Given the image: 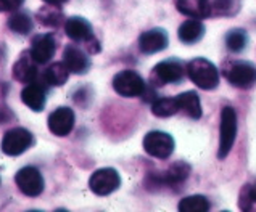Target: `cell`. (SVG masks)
<instances>
[{
    "label": "cell",
    "instance_id": "cell-1",
    "mask_svg": "<svg viewBox=\"0 0 256 212\" xmlns=\"http://www.w3.org/2000/svg\"><path fill=\"white\" fill-rule=\"evenodd\" d=\"M186 71L188 79L203 90H213L219 84V71L206 58H194L188 61Z\"/></svg>",
    "mask_w": 256,
    "mask_h": 212
},
{
    "label": "cell",
    "instance_id": "cell-2",
    "mask_svg": "<svg viewBox=\"0 0 256 212\" xmlns=\"http://www.w3.org/2000/svg\"><path fill=\"white\" fill-rule=\"evenodd\" d=\"M226 79L234 87L250 89L256 84V66L248 61H228L222 66Z\"/></svg>",
    "mask_w": 256,
    "mask_h": 212
},
{
    "label": "cell",
    "instance_id": "cell-3",
    "mask_svg": "<svg viewBox=\"0 0 256 212\" xmlns=\"http://www.w3.org/2000/svg\"><path fill=\"white\" fill-rule=\"evenodd\" d=\"M237 135V114L236 109L230 106H224L221 111V137H219V150L218 158L226 159L230 153Z\"/></svg>",
    "mask_w": 256,
    "mask_h": 212
},
{
    "label": "cell",
    "instance_id": "cell-4",
    "mask_svg": "<svg viewBox=\"0 0 256 212\" xmlns=\"http://www.w3.org/2000/svg\"><path fill=\"white\" fill-rule=\"evenodd\" d=\"M113 89L121 97L134 98L145 93V82L138 72L124 69L113 77Z\"/></svg>",
    "mask_w": 256,
    "mask_h": 212
},
{
    "label": "cell",
    "instance_id": "cell-5",
    "mask_svg": "<svg viewBox=\"0 0 256 212\" xmlns=\"http://www.w3.org/2000/svg\"><path fill=\"white\" fill-rule=\"evenodd\" d=\"M34 145V135L24 127H14L5 132L2 138V151L6 156H20Z\"/></svg>",
    "mask_w": 256,
    "mask_h": 212
},
{
    "label": "cell",
    "instance_id": "cell-6",
    "mask_svg": "<svg viewBox=\"0 0 256 212\" xmlns=\"http://www.w3.org/2000/svg\"><path fill=\"white\" fill-rule=\"evenodd\" d=\"M144 150L152 158L168 159L174 151V138L162 130H152L144 138Z\"/></svg>",
    "mask_w": 256,
    "mask_h": 212
},
{
    "label": "cell",
    "instance_id": "cell-7",
    "mask_svg": "<svg viewBox=\"0 0 256 212\" xmlns=\"http://www.w3.org/2000/svg\"><path fill=\"white\" fill-rule=\"evenodd\" d=\"M121 177L118 171L112 169V167H104V169L95 171L89 179V188L95 195L106 196L120 188Z\"/></svg>",
    "mask_w": 256,
    "mask_h": 212
},
{
    "label": "cell",
    "instance_id": "cell-8",
    "mask_svg": "<svg viewBox=\"0 0 256 212\" xmlns=\"http://www.w3.org/2000/svg\"><path fill=\"white\" fill-rule=\"evenodd\" d=\"M14 182H16L20 192L29 196V198L39 196L44 192V187H46L42 174L32 166H26L23 169H20L14 175Z\"/></svg>",
    "mask_w": 256,
    "mask_h": 212
},
{
    "label": "cell",
    "instance_id": "cell-9",
    "mask_svg": "<svg viewBox=\"0 0 256 212\" xmlns=\"http://www.w3.org/2000/svg\"><path fill=\"white\" fill-rule=\"evenodd\" d=\"M184 77V64L179 60H164L153 68L152 80L158 85L178 84Z\"/></svg>",
    "mask_w": 256,
    "mask_h": 212
},
{
    "label": "cell",
    "instance_id": "cell-10",
    "mask_svg": "<svg viewBox=\"0 0 256 212\" xmlns=\"http://www.w3.org/2000/svg\"><path fill=\"white\" fill-rule=\"evenodd\" d=\"M76 116L74 111L68 106L56 108L55 111L48 116V130L56 137H66L71 134L72 127H74Z\"/></svg>",
    "mask_w": 256,
    "mask_h": 212
},
{
    "label": "cell",
    "instance_id": "cell-11",
    "mask_svg": "<svg viewBox=\"0 0 256 212\" xmlns=\"http://www.w3.org/2000/svg\"><path fill=\"white\" fill-rule=\"evenodd\" d=\"M47 84L44 79L39 80V77L34 82H29L23 90H21V100L26 106H29L36 113H40L46 108L47 101Z\"/></svg>",
    "mask_w": 256,
    "mask_h": 212
},
{
    "label": "cell",
    "instance_id": "cell-12",
    "mask_svg": "<svg viewBox=\"0 0 256 212\" xmlns=\"http://www.w3.org/2000/svg\"><path fill=\"white\" fill-rule=\"evenodd\" d=\"M168 42H170V37H168V32L164 29L155 27L140 34V37H138V48H140L142 53L152 55L164 50L168 47Z\"/></svg>",
    "mask_w": 256,
    "mask_h": 212
},
{
    "label": "cell",
    "instance_id": "cell-13",
    "mask_svg": "<svg viewBox=\"0 0 256 212\" xmlns=\"http://www.w3.org/2000/svg\"><path fill=\"white\" fill-rule=\"evenodd\" d=\"M38 61L34 60L31 52H23L13 64V77L21 84H29L34 82L39 77V69H38Z\"/></svg>",
    "mask_w": 256,
    "mask_h": 212
},
{
    "label": "cell",
    "instance_id": "cell-14",
    "mask_svg": "<svg viewBox=\"0 0 256 212\" xmlns=\"http://www.w3.org/2000/svg\"><path fill=\"white\" fill-rule=\"evenodd\" d=\"M56 42L52 34H38L31 42V55L39 64H46L54 58Z\"/></svg>",
    "mask_w": 256,
    "mask_h": 212
},
{
    "label": "cell",
    "instance_id": "cell-15",
    "mask_svg": "<svg viewBox=\"0 0 256 212\" xmlns=\"http://www.w3.org/2000/svg\"><path fill=\"white\" fill-rule=\"evenodd\" d=\"M64 32L74 42H89L94 39V31L90 23L82 16H71L64 23Z\"/></svg>",
    "mask_w": 256,
    "mask_h": 212
},
{
    "label": "cell",
    "instance_id": "cell-16",
    "mask_svg": "<svg viewBox=\"0 0 256 212\" xmlns=\"http://www.w3.org/2000/svg\"><path fill=\"white\" fill-rule=\"evenodd\" d=\"M63 63L66 64L70 72L86 74L90 68V60L81 48L76 45H68L63 52Z\"/></svg>",
    "mask_w": 256,
    "mask_h": 212
},
{
    "label": "cell",
    "instance_id": "cell-17",
    "mask_svg": "<svg viewBox=\"0 0 256 212\" xmlns=\"http://www.w3.org/2000/svg\"><path fill=\"white\" fill-rule=\"evenodd\" d=\"M174 5L179 13L188 18L203 19L211 16L210 0H174Z\"/></svg>",
    "mask_w": 256,
    "mask_h": 212
},
{
    "label": "cell",
    "instance_id": "cell-18",
    "mask_svg": "<svg viewBox=\"0 0 256 212\" xmlns=\"http://www.w3.org/2000/svg\"><path fill=\"white\" fill-rule=\"evenodd\" d=\"M190 174V166L186 164L184 161L172 164L170 169L164 171L163 174L153 175V182L156 185H176L179 182H184Z\"/></svg>",
    "mask_w": 256,
    "mask_h": 212
},
{
    "label": "cell",
    "instance_id": "cell-19",
    "mask_svg": "<svg viewBox=\"0 0 256 212\" xmlns=\"http://www.w3.org/2000/svg\"><path fill=\"white\" fill-rule=\"evenodd\" d=\"M178 35H179L180 42L190 45V43H195V42L202 40V37L204 35V26H203L202 21L195 19V18L187 19L180 24Z\"/></svg>",
    "mask_w": 256,
    "mask_h": 212
},
{
    "label": "cell",
    "instance_id": "cell-20",
    "mask_svg": "<svg viewBox=\"0 0 256 212\" xmlns=\"http://www.w3.org/2000/svg\"><path fill=\"white\" fill-rule=\"evenodd\" d=\"M178 103H179V108L180 111H184L188 118L192 119H200L202 118V103H200V98H198V93L196 92H184L178 95Z\"/></svg>",
    "mask_w": 256,
    "mask_h": 212
},
{
    "label": "cell",
    "instance_id": "cell-21",
    "mask_svg": "<svg viewBox=\"0 0 256 212\" xmlns=\"http://www.w3.org/2000/svg\"><path fill=\"white\" fill-rule=\"evenodd\" d=\"M38 21L46 27H58L63 23V11L58 5H46L36 13Z\"/></svg>",
    "mask_w": 256,
    "mask_h": 212
},
{
    "label": "cell",
    "instance_id": "cell-22",
    "mask_svg": "<svg viewBox=\"0 0 256 212\" xmlns=\"http://www.w3.org/2000/svg\"><path fill=\"white\" fill-rule=\"evenodd\" d=\"M70 77V69L66 68L64 63H54L46 69L44 72V82L47 85H54V87H60L66 84V80Z\"/></svg>",
    "mask_w": 256,
    "mask_h": 212
},
{
    "label": "cell",
    "instance_id": "cell-23",
    "mask_svg": "<svg viewBox=\"0 0 256 212\" xmlns=\"http://www.w3.org/2000/svg\"><path fill=\"white\" fill-rule=\"evenodd\" d=\"M6 24H8V27L12 29L14 34H20V35H28L29 32L32 31V27H34L32 18L29 16L26 11L13 13Z\"/></svg>",
    "mask_w": 256,
    "mask_h": 212
},
{
    "label": "cell",
    "instance_id": "cell-24",
    "mask_svg": "<svg viewBox=\"0 0 256 212\" xmlns=\"http://www.w3.org/2000/svg\"><path fill=\"white\" fill-rule=\"evenodd\" d=\"M178 111H180L178 98H158L153 101L152 105V113L158 116V118H170L174 116Z\"/></svg>",
    "mask_w": 256,
    "mask_h": 212
},
{
    "label": "cell",
    "instance_id": "cell-25",
    "mask_svg": "<svg viewBox=\"0 0 256 212\" xmlns=\"http://www.w3.org/2000/svg\"><path fill=\"white\" fill-rule=\"evenodd\" d=\"M248 43V34L244 29H232L226 35V45L234 53H240L244 52L245 47Z\"/></svg>",
    "mask_w": 256,
    "mask_h": 212
},
{
    "label": "cell",
    "instance_id": "cell-26",
    "mask_svg": "<svg viewBox=\"0 0 256 212\" xmlns=\"http://www.w3.org/2000/svg\"><path fill=\"white\" fill-rule=\"evenodd\" d=\"M178 208L182 212H206L210 209V201L202 195H194L182 200Z\"/></svg>",
    "mask_w": 256,
    "mask_h": 212
},
{
    "label": "cell",
    "instance_id": "cell-27",
    "mask_svg": "<svg viewBox=\"0 0 256 212\" xmlns=\"http://www.w3.org/2000/svg\"><path fill=\"white\" fill-rule=\"evenodd\" d=\"M242 0H214L211 5V14L216 16H232L238 13Z\"/></svg>",
    "mask_w": 256,
    "mask_h": 212
},
{
    "label": "cell",
    "instance_id": "cell-28",
    "mask_svg": "<svg viewBox=\"0 0 256 212\" xmlns=\"http://www.w3.org/2000/svg\"><path fill=\"white\" fill-rule=\"evenodd\" d=\"M238 208L245 212H256V187L246 184L240 190Z\"/></svg>",
    "mask_w": 256,
    "mask_h": 212
},
{
    "label": "cell",
    "instance_id": "cell-29",
    "mask_svg": "<svg viewBox=\"0 0 256 212\" xmlns=\"http://www.w3.org/2000/svg\"><path fill=\"white\" fill-rule=\"evenodd\" d=\"M23 3H24V0H0V13L14 11V10H18Z\"/></svg>",
    "mask_w": 256,
    "mask_h": 212
},
{
    "label": "cell",
    "instance_id": "cell-30",
    "mask_svg": "<svg viewBox=\"0 0 256 212\" xmlns=\"http://www.w3.org/2000/svg\"><path fill=\"white\" fill-rule=\"evenodd\" d=\"M42 2H46V3H48V5H63V3H66L68 0H42Z\"/></svg>",
    "mask_w": 256,
    "mask_h": 212
}]
</instances>
